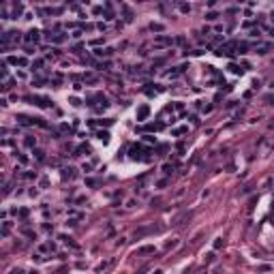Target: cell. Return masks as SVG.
<instances>
[{
	"label": "cell",
	"mask_w": 274,
	"mask_h": 274,
	"mask_svg": "<svg viewBox=\"0 0 274 274\" xmlns=\"http://www.w3.org/2000/svg\"><path fill=\"white\" fill-rule=\"evenodd\" d=\"M11 227H13V223H11V221H4V223H2V231H0V234H2V238H7V236H9Z\"/></svg>",
	"instance_id": "8"
},
{
	"label": "cell",
	"mask_w": 274,
	"mask_h": 274,
	"mask_svg": "<svg viewBox=\"0 0 274 274\" xmlns=\"http://www.w3.org/2000/svg\"><path fill=\"white\" fill-rule=\"evenodd\" d=\"M92 167H94V163L88 161V163H83V165H82V169H83V171H92Z\"/></svg>",
	"instance_id": "17"
},
{
	"label": "cell",
	"mask_w": 274,
	"mask_h": 274,
	"mask_svg": "<svg viewBox=\"0 0 274 274\" xmlns=\"http://www.w3.org/2000/svg\"><path fill=\"white\" fill-rule=\"evenodd\" d=\"M270 88H272V90H274V79H272V82H270Z\"/></svg>",
	"instance_id": "32"
},
{
	"label": "cell",
	"mask_w": 274,
	"mask_h": 274,
	"mask_svg": "<svg viewBox=\"0 0 274 274\" xmlns=\"http://www.w3.org/2000/svg\"><path fill=\"white\" fill-rule=\"evenodd\" d=\"M11 274H26V272L22 270V268H13V270H11Z\"/></svg>",
	"instance_id": "29"
},
{
	"label": "cell",
	"mask_w": 274,
	"mask_h": 274,
	"mask_svg": "<svg viewBox=\"0 0 274 274\" xmlns=\"http://www.w3.org/2000/svg\"><path fill=\"white\" fill-rule=\"evenodd\" d=\"M143 152H148V150H143V148H133L131 150V158L133 161H143V158H146V156H142Z\"/></svg>",
	"instance_id": "2"
},
{
	"label": "cell",
	"mask_w": 274,
	"mask_h": 274,
	"mask_svg": "<svg viewBox=\"0 0 274 274\" xmlns=\"http://www.w3.org/2000/svg\"><path fill=\"white\" fill-rule=\"evenodd\" d=\"M148 114H150L148 105H142V107L137 109V120H146V118H148Z\"/></svg>",
	"instance_id": "6"
},
{
	"label": "cell",
	"mask_w": 274,
	"mask_h": 274,
	"mask_svg": "<svg viewBox=\"0 0 274 274\" xmlns=\"http://www.w3.org/2000/svg\"><path fill=\"white\" fill-rule=\"evenodd\" d=\"M43 67V60H36V62H32V69H41Z\"/></svg>",
	"instance_id": "27"
},
{
	"label": "cell",
	"mask_w": 274,
	"mask_h": 274,
	"mask_svg": "<svg viewBox=\"0 0 274 274\" xmlns=\"http://www.w3.org/2000/svg\"><path fill=\"white\" fill-rule=\"evenodd\" d=\"M174 246H178V242H176V240H171V242H167V246H165V249L169 250V249H174Z\"/></svg>",
	"instance_id": "26"
},
{
	"label": "cell",
	"mask_w": 274,
	"mask_h": 274,
	"mask_svg": "<svg viewBox=\"0 0 274 274\" xmlns=\"http://www.w3.org/2000/svg\"><path fill=\"white\" fill-rule=\"evenodd\" d=\"M49 39H51V41H54V43H62V41H64V39H67V36H64V35H60V32H58V35H54V36L49 35Z\"/></svg>",
	"instance_id": "15"
},
{
	"label": "cell",
	"mask_w": 274,
	"mask_h": 274,
	"mask_svg": "<svg viewBox=\"0 0 274 274\" xmlns=\"http://www.w3.org/2000/svg\"><path fill=\"white\" fill-rule=\"evenodd\" d=\"M24 178H28V180L36 178V171H35V174H32V171H26V174H24Z\"/></svg>",
	"instance_id": "24"
},
{
	"label": "cell",
	"mask_w": 274,
	"mask_h": 274,
	"mask_svg": "<svg viewBox=\"0 0 274 274\" xmlns=\"http://www.w3.org/2000/svg\"><path fill=\"white\" fill-rule=\"evenodd\" d=\"M9 62L11 64H17V67H28V60L22 56V58H17V56H13V58H9Z\"/></svg>",
	"instance_id": "5"
},
{
	"label": "cell",
	"mask_w": 274,
	"mask_h": 274,
	"mask_svg": "<svg viewBox=\"0 0 274 274\" xmlns=\"http://www.w3.org/2000/svg\"><path fill=\"white\" fill-rule=\"evenodd\" d=\"M171 43V39L169 36H156V45L161 47V45H169Z\"/></svg>",
	"instance_id": "10"
},
{
	"label": "cell",
	"mask_w": 274,
	"mask_h": 274,
	"mask_svg": "<svg viewBox=\"0 0 274 274\" xmlns=\"http://www.w3.org/2000/svg\"><path fill=\"white\" fill-rule=\"evenodd\" d=\"M229 71H231V73H236V75H238V73H242V69H240L238 64H229Z\"/></svg>",
	"instance_id": "19"
},
{
	"label": "cell",
	"mask_w": 274,
	"mask_h": 274,
	"mask_svg": "<svg viewBox=\"0 0 274 274\" xmlns=\"http://www.w3.org/2000/svg\"><path fill=\"white\" fill-rule=\"evenodd\" d=\"M270 17H272V22H274V11H272V15H270Z\"/></svg>",
	"instance_id": "34"
},
{
	"label": "cell",
	"mask_w": 274,
	"mask_h": 274,
	"mask_svg": "<svg viewBox=\"0 0 274 274\" xmlns=\"http://www.w3.org/2000/svg\"><path fill=\"white\" fill-rule=\"evenodd\" d=\"M272 225H274V214H272Z\"/></svg>",
	"instance_id": "35"
},
{
	"label": "cell",
	"mask_w": 274,
	"mask_h": 274,
	"mask_svg": "<svg viewBox=\"0 0 274 274\" xmlns=\"http://www.w3.org/2000/svg\"><path fill=\"white\" fill-rule=\"evenodd\" d=\"M111 49H94V56L96 58H103V56H109Z\"/></svg>",
	"instance_id": "12"
},
{
	"label": "cell",
	"mask_w": 274,
	"mask_h": 274,
	"mask_svg": "<svg viewBox=\"0 0 274 274\" xmlns=\"http://www.w3.org/2000/svg\"><path fill=\"white\" fill-rule=\"evenodd\" d=\"M214 261V253H208V255H206V263H212Z\"/></svg>",
	"instance_id": "23"
},
{
	"label": "cell",
	"mask_w": 274,
	"mask_h": 274,
	"mask_svg": "<svg viewBox=\"0 0 274 274\" xmlns=\"http://www.w3.org/2000/svg\"><path fill=\"white\" fill-rule=\"evenodd\" d=\"M154 246H152V244H146V246H139V249H137V255H139V257H142V255H152V253H154Z\"/></svg>",
	"instance_id": "3"
},
{
	"label": "cell",
	"mask_w": 274,
	"mask_h": 274,
	"mask_svg": "<svg viewBox=\"0 0 274 274\" xmlns=\"http://www.w3.org/2000/svg\"><path fill=\"white\" fill-rule=\"evenodd\" d=\"M28 274H39V270H30V272H28Z\"/></svg>",
	"instance_id": "31"
},
{
	"label": "cell",
	"mask_w": 274,
	"mask_h": 274,
	"mask_svg": "<svg viewBox=\"0 0 274 274\" xmlns=\"http://www.w3.org/2000/svg\"><path fill=\"white\" fill-rule=\"evenodd\" d=\"M32 154L36 156V161H45V152H43V150H39V148H35V150H32Z\"/></svg>",
	"instance_id": "13"
},
{
	"label": "cell",
	"mask_w": 274,
	"mask_h": 274,
	"mask_svg": "<svg viewBox=\"0 0 274 274\" xmlns=\"http://www.w3.org/2000/svg\"><path fill=\"white\" fill-rule=\"evenodd\" d=\"M96 137H99L101 142H105V143L109 142V133L107 131H99V133H96Z\"/></svg>",
	"instance_id": "14"
},
{
	"label": "cell",
	"mask_w": 274,
	"mask_h": 274,
	"mask_svg": "<svg viewBox=\"0 0 274 274\" xmlns=\"http://www.w3.org/2000/svg\"><path fill=\"white\" fill-rule=\"evenodd\" d=\"M24 143L28 146V148H32V150H35V146H36V139H35V137H30V135H26Z\"/></svg>",
	"instance_id": "11"
},
{
	"label": "cell",
	"mask_w": 274,
	"mask_h": 274,
	"mask_svg": "<svg viewBox=\"0 0 274 274\" xmlns=\"http://www.w3.org/2000/svg\"><path fill=\"white\" fill-rule=\"evenodd\" d=\"M17 122H19L22 126H30V124H35V122H36V118L32 120V118H28V116H17Z\"/></svg>",
	"instance_id": "7"
},
{
	"label": "cell",
	"mask_w": 274,
	"mask_h": 274,
	"mask_svg": "<svg viewBox=\"0 0 274 274\" xmlns=\"http://www.w3.org/2000/svg\"><path fill=\"white\" fill-rule=\"evenodd\" d=\"M223 246V238H216L214 240V249H221Z\"/></svg>",
	"instance_id": "25"
},
{
	"label": "cell",
	"mask_w": 274,
	"mask_h": 274,
	"mask_svg": "<svg viewBox=\"0 0 274 274\" xmlns=\"http://www.w3.org/2000/svg\"><path fill=\"white\" fill-rule=\"evenodd\" d=\"M143 142H146V143H152V142H154V137H150V135H143Z\"/></svg>",
	"instance_id": "30"
},
{
	"label": "cell",
	"mask_w": 274,
	"mask_h": 274,
	"mask_svg": "<svg viewBox=\"0 0 274 274\" xmlns=\"http://www.w3.org/2000/svg\"><path fill=\"white\" fill-rule=\"evenodd\" d=\"M206 19H208V22H214V19H218V13H214V11L206 13Z\"/></svg>",
	"instance_id": "16"
},
{
	"label": "cell",
	"mask_w": 274,
	"mask_h": 274,
	"mask_svg": "<svg viewBox=\"0 0 274 274\" xmlns=\"http://www.w3.org/2000/svg\"><path fill=\"white\" fill-rule=\"evenodd\" d=\"M180 11H182V13H189V11H191V4H180Z\"/></svg>",
	"instance_id": "22"
},
{
	"label": "cell",
	"mask_w": 274,
	"mask_h": 274,
	"mask_svg": "<svg viewBox=\"0 0 274 274\" xmlns=\"http://www.w3.org/2000/svg\"><path fill=\"white\" fill-rule=\"evenodd\" d=\"M62 178H64V180H67V178L73 180V178H75V169H73V167H67V169H62Z\"/></svg>",
	"instance_id": "9"
},
{
	"label": "cell",
	"mask_w": 274,
	"mask_h": 274,
	"mask_svg": "<svg viewBox=\"0 0 274 274\" xmlns=\"http://www.w3.org/2000/svg\"><path fill=\"white\" fill-rule=\"evenodd\" d=\"M268 45H259V47H257V54H268Z\"/></svg>",
	"instance_id": "21"
},
{
	"label": "cell",
	"mask_w": 274,
	"mask_h": 274,
	"mask_svg": "<svg viewBox=\"0 0 274 274\" xmlns=\"http://www.w3.org/2000/svg\"><path fill=\"white\" fill-rule=\"evenodd\" d=\"M231 47H234V43H229V45H221V47L216 49V54H218V56H231Z\"/></svg>",
	"instance_id": "4"
},
{
	"label": "cell",
	"mask_w": 274,
	"mask_h": 274,
	"mask_svg": "<svg viewBox=\"0 0 274 274\" xmlns=\"http://www.w3.org/2000/svg\"><path fill=\"white\" fill-rule=\"evenodd\" d=\"M17 158H19V163H22V165H26V163H28V156L22 154V152H17Z\"/></svg>",
	"instance_id": "20"
},
{
	"label": "cell",
	"mask_w": 274,
	"mask_h": 274,
	"mask_svg": "<svg viewBox=\"0 0 274 274\" xmlns=\"http://www.w3.org/2000/svg\"><path fill=\"white\" fill-rule=\"evenodd\" d=\"M171 169H174V167L169 165V163H167V165H163V171H165V174H171Z\"/></svg>",
	"instance_id": "28"
},
{
	"label": "cell",
	"mask_w": 274,
	"mask_h": 274,
	"mask_svg": "<svg viewBox=\"0 0 274 274\" xmlns=\"http://www.w3.org/2000/svg\"><path fill=\"white\" fill-rule=\"evenodd\" d=\"M150 30H154V32H163V24H150Z\"/></svg>",
	"instance_id": "18"
},
{
	"label": "cell",
	"mask_w": 274,
	"mask_h": 274,
	"mask_svg": "<svg viewBox=\"0 0 274 274\" xmlns=\"http://www.w3.org/2000/svg\"><path fill=\"white\" fill-rule=\"evenodd\" d=\"M272 36H274V28H272Z\"/></svg>",
	"instance_id": "36"
},
{
	"label": "cell",
	"mask_w": 274,
	"mask_h": 274,
	"mask_svg": "<svg viewBox=\"0 0 274 274\" xmlns=\"http://www.w3.org/2000/svg\"><path fill=\"white\" fill-rule=\"evenodd\" d=\"M28 43H36L39 39H41V32L39 30H30V32H26V36H24Z\"/></svg>",
	"instance_id": "1"
},
{
	"label": "cell",
	"mask_w": 274,
	"mask_h": 274,
	"mask_svg": "<svg viewBox=\"0 0 274 274\" xmlns=\"http://www.w3.org/2000/svg\"><path fill=\"white\" fill-rule=\"evenodd\" d=\"M195 274H206V270H199V272H195Z\"/></svg>",
	"instance_id": "33"
}]
</instances>
